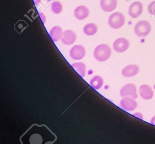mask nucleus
Masks as SVG:
<instances>
[{"label": "nucleus", "mask_w": 155, "mask_h": 144, "mask_svg": "<svg viewBox=\"0 0 155 144\" xmlns=\"http://www.w3.org/2000/svg\"><path fill=\"white\" fill-rule=\"evenodd\" d=\"M41 0H33L34 4H35V5H36V6L38 5L41 2Z\"/></svg>", "instance_id": "24"}, {"label": "nucleus", "mask_w": 155, "mask_h": 144, "mask_svg": "<svg viewBox=\"0 0 155 144\" xmlns=\"http://www.w3.org/2000/svg\"><path fill=\"white\" fill-rule=\"evenodd\" d=\"M39 15L40 16L41 19L42 21V22L43 24H45L46 22V18L44 14L42 13H39Z\"/></svg>", "instance_id": "22"}, {"label": "nucleus", "mask_w": 155, "mask_h": 144, "mask_svg": "<svg viewBox=\"0 0 155 144\" xmlns=\"http://www.w3.org/2000/svg\"><path fill=\"white\" fill-rule=\"evenodd\" d=\"M139 92L140 97L143 99H151L154 95L152 88L147 84L141 85L139 88Z\"/></svg>", "instance_id": "11"}, {"label": "nucleus", "mask_w": 155, "mask_h": 144, "mask_svg": "<svg viewBox=\"0 0 155 144\" xmlns=\"http://www.w3.org/2000/svg\"><path fill=\"white\" fill-rule=\"evenodd\" d=\"M120 106L124 110L132 111L137 108V103L136 99L131 97H125L120 100Z\"/></svg>", "instance_id": "5"}, {"label": "nucleus", "mask_w": 155, "mask_h": 144, "mask_svg": "<svg viewBox=\"0 0 155 144\" xmlns=\"http://www.w3.org/2000/svg\"><path fill=\"white\" fill-rule=\"evenodd\" d=\"M77 39L76 34L71 30H67L63 32L61 40L65 45H71L74 43Z\"/></svg>", "instance_id": "10"}, {"label": "nucleus", "mask_w": 155, "mask_h": 144, "mask_svg": "<svg viewBox=\"0 0 155 144\" xmlns=\"http://www.w3.org/2000/svg\"><path fill=\"white\" fill-rule=\"evenodd\" d=\"M51 10L54 13L59 14L62 11V4L58 1L53 2L51 5Z\"/></svg>", "instance_id": "18"}, {"label": "nucleus", "mask_w": 155, "mask_h": 144, "mask_svg": "<svg viewBox=\"0 0 155 144\" xmlns=\"http://www.w3.org/2000/svg\"><path fill=\"white\" fill-rule=\"evenodd\" d=\"M148 11L150 14L155 15V1L149 4L148 6Z\"/></svg>", "instance_id": "20"}, {"label": "nucleus", "mask_w": 155, "mask_h": 144, "mask_svg": "<svg viewBox=\"0 0 155 144\" xmlns=\"http://www.w3.org/2000/svg\"><path fill=\"white\" fill-rule=\"evenodd\" d=\"M143 5L140 2H135L131 4L129 8L128 13L132 18H137L142 13Z\"/></svg>", "instance_id": "8"}, {"label": "nucleus", "mask_w": 155, "mask_h": 144, "mask_svg": "<svg viewBox=\"0 0 155 144\" xmlns=\"http://www.w3.org/2000/svg\"><path fill=\"white\" fill-rule=\"evenodd\" d=\"M133 116L136 117L140 119H143V115H142V114H141V113H140V112H136V113L133 114Z\"/></svg>", "instance_id": "21"}, {"label": "nucleus", "mask_w": 155, "mask_h": 144, "mask_svg": "<svg viewBox=\"0 0 155 144\" xmlns=\"http://www.w3.org/2000/svg\"><path fill=\"white\" fill-rule=\"evenodd\" d=\"M120 94L122 98L131 97L137 99L138 97L137 87L133 83H127L121 88Z\"/></svg>", "instance_id": "4"}, {"label": "nucleus", "mask_w": 155, "mask_h": 144, "mask_svg": "<svg viewBox=\"0 0 155 144\" xmlns=\"http://www.w3.org/2000/svg\"><path fill=\"white\" fill-rule=\"evenodd\" d=\"M130 43L127 39L124 38H118L113 43L114 50L117 52L123 53L129 48Z\"/></svg>", "instance_id": "7"}, {"label": "nucleus", "mask_w": 155, "mask_h": 144, "mask_svg": "<svg viewBox=\"0 0 155 144\" xmlns=\"http://www.w3.org/2000/svg\"><path fill=\"white\" fill-rule=\"evenodd\" d=\"M42 140V137L38 134H34L31 135L29 139L31 144H41Z\"/></svg>", "instance_id": "19"}, {"label": "nucleus", "mask_w": 155, "mask_h": 144, "mask_svg": "<svg viewBox=\"0 0 155 144\" xmlns=\"http://www.w3.org/2000/svg\"><path fill=\"white\" fill-rule=\"evenodd\" d=\"M135 34L139 37H145L149 34L151 31V25L147 21H140L135 25Z\"/></svg>", "instance_id": "3"}, {"label": "nucleus", "mask_w": 155, "mask_h": 144, "mask_svg": "<svg viewBox=\"0 0 155 144\" xmlns=\"http://www.w3.org/2000/svg\"><path fill=\"white\" fill-rule=\"evenodd\" d=\"M86 50L82 45H76L71 48L70 51V56L73 59L79 60L85 57Z\"/></svg>", "instance_id": "6"}, {"label": "nucleus", "mask_w": 155, "mask_h": 144, "mask_svg": "<svg viewBox=\"0 0 155 144\" xmlns=\"http://www.w3.org/2000/svg\"><path fill=\"white\" fill-rule=\"evenodd\" d=\"M125 22L124 15L121 13H113L109 17L108 24L112 29H118L121 28Z\"/></svg>", "instance_id": "2"}, {"label": "nucleus", "mask_w": 155, "mask_h": 144, "mask_svg": "<svg viewBox=\"0 0 155 144\" xmlns=\"http://www.w3.org/2000/svg\"><path fill=\"white\" fill-rule=\"evenodd\" d=\"M63 32L62 29L60 26H55L51 30L50 36L53 41L56 42L61 39Z\"/></svg>", "instance_id": "14"}, {"label": "nucleus", "mask_w": 155, "mask_h": 144, "mask_svg": "<svg viewBox=\"0 0 155 144\" xmlns=\"http://www.w3.org/2000/svg\"><path fill=\"white\" fill-rule=\"evenodd\" d=\"M150 123L152 125L155 126V116L154 117H152V118L150 120Z\"/></svg>", "instance_id": "23"}, {"label": "nucleus", "mask_w": 155, "mask_h": 144, "mask_svg": "<svg viewBox=\"0 0 155 144\" xmlns=\"http://www.w3.org/2000/svg\"><path fill=\"white\" fill-rule=\"evenodd\" d=\"M117 0H101L100 5L101 9L105 12H111L117 7Z\"/></svg>", "instance_id": "12"}, {"label": "nucleus", "mask_w": 155, "mask_h": 144, "mask_svg": "<svg viewBox=\"0 0 155 144\" xmlns=\"http://www.w3.org/2000/svg\"><path fill=\"white\" fill-rule=\"evenodd\" d=\"M90 84L93 88L100 89L103 86V78L100 76H95L91 79Z\"/></svg>", "instance_id": "16"}, {"label": "nucleus", "mask_w": 155, "mask_h": 144, "mask_svg": "<svg viewBox=\"0 0 155 144\" xmlns=\"http://www.w3.org/2000/svg\"><path fill=\"white\" fill-rule=\"evenodd\" d=\"M140 71L139 67L136 64L127 65L121 71V74L126 78H131L137 75Z\"/></svg>", "instance_id": "9"}, {"label": "nucleus", "mask_w": 155, "mask_h": 144, "mask_svg": "<svg viewBox=\"0 0 155 144\" xmlns=\"http://www.w3.org/2000/svg\"><path fill=\"white\" fill-rule=\"evenodd\" d=\"M74 14L75 17L78 20H83L88 16L89 11L84 5H80L75 9Z\"/></svg>", "instance_id": "13"}, {"label": "nucleus", "mask_w": 155, "mask_h": 144, "mask_svg": "<svg viewBox=\"0 0 155 144\" xmlns=\"http://www.w3.org/2000/svg\"><path fill=\"white\" fill-rule=\"evenodd\" d=\"M83 31L86 35L91 36L94 35L97 32V27L95 24L89 23L84 26Z\"/></svg>", "instance_id": "17"}, {"label": "nucleus", "mask_w": 155, "mask_h": 144, "mask_svg": "<svg viewBox=\"0 0 155 144\" xmlns=\"http://www.w3.org/2000/svg\"><path fill=\"white\" fill-rule=\"evenodd\" d=\"M111 54L110 47L106 44H101L95 48L93 53L94 58L99 62L107 60Z\"/></svg>", "instance_id": "1"}, {"label": "nucleus", "mask_w": 155, "mask_h": 144, "mask_svg": "<svg viewBox=\"0 0 155 144\" xmlns=\"http://www.w3.org/2000/svg\"><path fill=\"white\" fill-rule=\"evenodd\" d=\"M71 66L81 78L85 77L86 75V66L84 63L82 62H75L71 64Z\"/></svg>", "instance_id": "15"}]
</instances>
